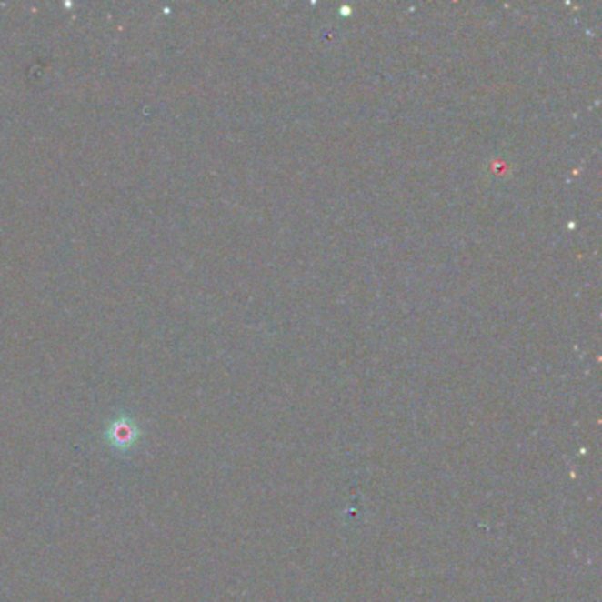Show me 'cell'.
<instances>
[{
	"label": "cell",
	"instance_id": "6da1fadb",
	"mask_svg": "<svg viewBox=\"0 0 602 602\" xmlns=\"http://www.w3.org/2000/svg\"><path fill=\"white\" fill-rule=\"evenodd\" d=\"M106 436L115 449H129L140 438V429L131 419L122 417L110 424V427L106 429Z\"/></svg>",
	"mask_w": 602,
	"mask_h": 602
}]
</instances>
